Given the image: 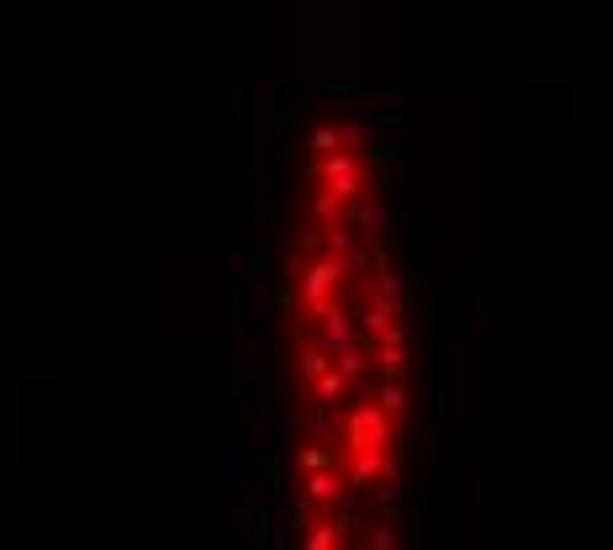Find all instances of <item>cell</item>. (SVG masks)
<instances>
[{
    "label": "cell",
    "instance_id": "cell-1",
    "mask_svg": "<svg viewBox=\"0 0 613 550\" xmlns=\"http://www.w3.org/2000/svg\"><path fill=\"white\" fill-rule=\"evenodd\" d=\"M349 450H381V439H386V413L376 408V402H370V408H360L355 418H349Z\"/></svg>",
    "mask_w": 613,
    "mask_h": 550
},
{
    "label": "cell",
    "instance_id": "cell-2",
    "mask_svg": "<svg viewBox=\"0 0 613 550\" xmlns=\"http://www.w3.org/2000/svg\"><path fill=\"white\" fill-rule=\"evenodd\" d=\"M344 275L339 260H323V265H307V302H323V291Z\"/></svg>",
    "mask_w": 613,
    "mask_h": 550
},
{
    "label": "cell",
    "instance_id": "cell-3",
    "mask_svg": "<svg viewBox=\"0 0 613 550\" xmlns=\"http://www.w3.org/2000/svg\"><path fill=\"white\" fill-rule=\"evenodd\" d=\"M381 476H386L381 455H376V450H360V466H355V492H376Z\"/></svg>",
    "mask_w": 613,
    "mask_h": 550
},
{
    "label": "cell",
    "instance_id": "cell-4",
    "mask_svg": "<svg viewBox=\"0 0 613 550\" xmlns=\"http://www.w3.org/2000/svg\"><path fill=\"white\" fill-rule=\"evenodd\" d=\"M296 466H302V471H328L333 450H302V455H296Z\"/></svg>",
    "mask_w": 613,
    "mask_h": 550
},
{
    "label": "cell",
    "instance_id": "cell-5",
    "mask_svg": "<svg viewBox=\"0 0 613 550\" xmlns=\"http://www.w3.org/2000/svg\"><path fill=\"white\" fill-rule=\"evenodd\" d=\"M333 143H339V127H318V133L307 138V149H312V154H328Z\"/></svg>",
    "mask_w": 613,
    "mask_h": 550
},
{
    "label": "cell",
    "instance_id": "cell-6",
    "mask_svg": "<svg viewBox=\"0 0 613 550\" xmlns=\"http://www.w3.org/2000/svg\"><path fill=\"white\" fill-rule=\"evenodd\" d=\"M307 492H312V498H333V492H339V476H312Z\"/></svg>",
    "mask_w": 613,
    "mask_h": 550
},
{
    "label": "cell",
    "instance_id": "cell-7",
    "mask_svg": "<svg viewBox=\"0 0 613 550\" xmlns=\"http://www.w3.org/2000/svg\"><path fill=\"white\" fill-rule=\"evenodd\" d=\"M376 408H381V413H402V408H407V397H402V387H386V392H381V402H376Z\"/></svg>",
    "mask_w": 613,
    "mask_h": 550
},
{
    "label": "cell",
    "instance_id": "cell-8",
    "mask_svg": "<svg viewBox=\"0 0 613 550\" xmlns=\"http://www.w3.org/2000/svg\"><path fill=\"white\" fill-rule=\"evenodd\" d=\"M302 434H307V418L302 413H286L281 418V439H302Z\"/></svg>",
    "mask_w": 613,
    "mask_h": 550
},
{
    "label": "cell",
    "instance_id": "cell-9",
    "mask_svg": "<svg viewBox=\"0 0 613 550\" xmlns=\"http://www.w3.org/2000/svg\"><path fill=\"white\" fill-rule=\"evenodd\" d=\"M323 365H328V355H323V350H307V355H302V376H307V381H312V376H323Z\"/></svg>",
    "mask_w": 613,
    "mask_h": 550
},
{
    "label": "cell",
    "instance_id": "cell-10",
    "mask_svg": "<svg viewBox=\"0 0 613 550\" xmlns=\"http://www.w3.org/2000/svg\"><path fill=\"white\" fill-rule=\"evenodd\" d=\"M344 381H349L344 371H339V376H323V381H318V397H323V402H328V397H339V392H344Z\"/></svg>",
    "mask_w": 613,
    "mask_h": 550
},
{
    "label": "cell",
    "instance_id": "cell-11",
    "mask_svg": "<svg viewBox=\"0 0 613 550\" xmlns=\"http://www.w3.org/2000/svg\"><path fill=\"white\" fill-rule=\"evenodd\" d=\"M333 540H339V529H333V524H318V535H307V545H312V550H328Z\"/></svg>",
    "mask_w": 613,
    "mask_h": 550
}]
</instances>
